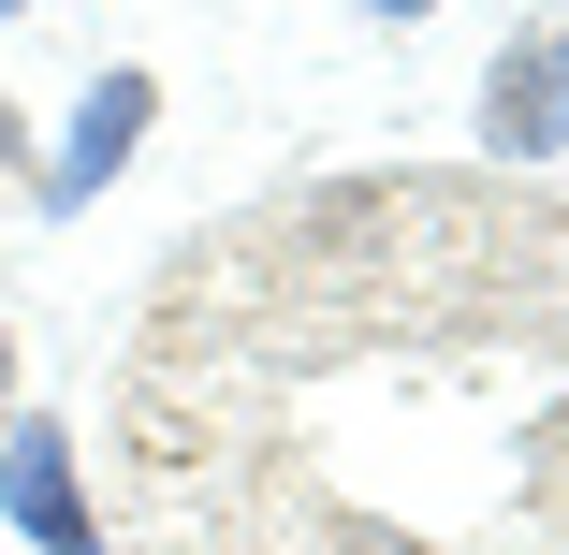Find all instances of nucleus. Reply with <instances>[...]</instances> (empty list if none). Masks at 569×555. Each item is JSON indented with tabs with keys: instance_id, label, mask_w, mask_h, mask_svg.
Returning <instances> with one entry per match:
<instances>
[{
	"instance_id": "obj_1",
	"label": "nucleus",
	"mask_w": 569,
	"mask_h": 555,
	"mask_svg": "<svg viewBox=\"0 0 569 555\" xmlns=\"http://www.w3.org/2000/svg\"><path fill=\"white\" fill-rule=\"evenodd\" d=\"M16 512L44 526V555H102V526L73 512V454H59V438H44V424L16 438Z\"/></svg>"
},
{
	"instance_id": "obj_2",
	"label": "nucleus",
	"mask_w": 569,
	"mask_h": 555,
	"mask_svg": "<svg viewBox=\"0 0 569 555\" xmlns=\"http://www.w3.org/2000/svg\"><path fill=\"white\" fill-rule=\"evenodd\" d=\"M395 16H423V0H395Z\"/></svg>"
}]
</instances>
